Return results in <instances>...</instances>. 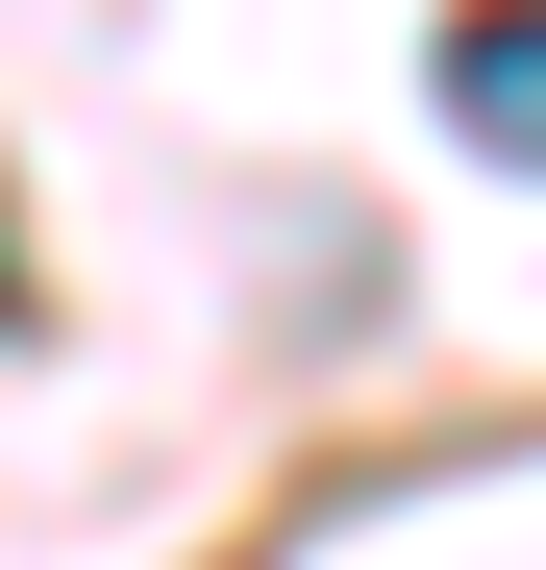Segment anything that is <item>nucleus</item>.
I'll list each match as a JSON object with an SVG mask.
<instances>
[{
  "label": "nucleus",
  "mask_w": 546,
  "mask_h": 570,
  "mask_svg": "<svg viewBox=\"0 0 546 570\" xmlns=\"http://www.w3.org/2000/svg\"><path fill=\"white\" fill-rule=\"evenodd\" d=\"M447 125L546 174V0H472V26H447Z\"/></svg>",
  "instance_id": "f257e3e1"
}]
</instances>
